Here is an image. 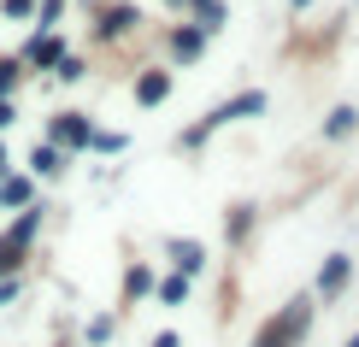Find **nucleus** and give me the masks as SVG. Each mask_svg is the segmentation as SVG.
<instances>
[{
    "instance_id": "obj_30",
    "label": "nucleus",
    "mask_w": 359,
    "mask_h": 347,
    "mask_svg": "<svg viewBox=\"0 0 359 347\" xmlns=\"http://www.w3.org/2000/svg\"><path fill=\"white\" fill-rule=\"evenodd\" d=\"M353 6H359V0H353Z\"/></svg>"
},
{
    "instance_id": "obj_7",
    "label": "nucleus",
    "mask_w": 359,
    "mask_h": 347,
    "mask_svg": "<svg viewBox=\"0 0 359 347\" xmlns=\"http://www.w3.org/2000/svg\"><path fill=\"white\" fill-rule=\"evenodd\" d=\"M165 53H171V65H194V59L206 53V29L201 24H177L171 41H165Z\"/></svg>"
},
{
    "instance_id": "obj_17",
    "label": "nucleus",
    "mask_w": 359,
    "mask_h": 347,
    "mask_svg": "<svg viewBox=\"0 0 359 347\" xmlns=\"http://www.w3.org/2000/svg\"><path fill=\"white\" fill-rule=\"evenodd\" d=\"M189 283H194V277H183V271H171V277H159V289H154V294L165 300V306H183V300H189Z\"/></svg>"
},
{
    "instance_id": "obj_20",
    "label": "nucleus",
    "mask_w": 359,
    "mask_h": 347,
    "mask_svg": "<svg viewBox=\"0 0 359 347\" xmlns=\"http://www.w3.org/2000/svg\"><path fill=\"white\" fill-rule=\"evenodd\" d=\"M59 18H65V0H41L36 6V29H59Z\"/></svg>"
},
{
    "instance_id": "obj_21",
    "label": "nucleus",
    "mask_w": 359,
    "mask_h": 347,
    "mask_svg": "<svg viewBox=\"0 0 359 347\" xmlns=\"http://www.w3.org/2000/svg\"><path fill=\"white\" fill-rule=\"evenodd\" d=\"M88 154H124V135H118V130H95Z\"/></svg>"
},
{
    "instance_id": "obj_13",
    "label": "nucleus",
    "mask_w": 359,
    "mask_h": 347,
    "mask_svg": "<svg viewBox=\"0 0 359 347\" xmlns=\"http://www.w3.org/2000/svg\"><path fill=\"white\" fill-rule=\"evenodd\" d=\"M0 206H36V183H29L24 171H12L6 183H0Z\"/></svg>"
},
{
    "instance_id": "obj_22",
    "label": "nucleus",
    "mask_w": 359,
    "mask_h": 347,
    "mask_svg": "<svg viewBox=\"0 0 359 347\" xmlns=\"http://www.w3.org/2000/svg\"><path fill=\"white\" fill-rule=\"evenodd\" d=\"M112 329H118V324L107 318V312H100V318H88V347H107V341H112Z\"/></svg>"
},
{
    "instance_id": "obj_5",
    "label": "nucleus",
    "mask_w": 359,
    "mask_h": 347,
    "mask_svg": "<svg viewBox=\"0 0 359 347\" xmlns=\"http://www.w3.org/2000/svg\"><path fill=\"white\" fill-rule=\"evenodd\" d=\"M348 283H353V259H348V253H330V259L318 265L312 300H324V306H330V300H341V294H348Z\"/></svg>"
},
{
    "instance_id": "obj_16",
    "label": "nucleus",
    "mask_w": 359,
    "mask_h": 347,
    "mask_svg": "<svg viewBox=\"0 0 359 347\" xmlns=\"http://www.w3.org/2000/svg\"><path fill=\"white\" fill-rule=\"evenodd\" d=\"M24 59L18 53H0V100H12V95H18V83H24Z\"/></svg>"
},
{
    "instance_id": "obj_19",
    "label": "nucleus",
    "mask_w": 359,
    "mask_h": 347,
    "mask_svg": "<svg viewBox=\"0 0 359 347\" xmlns=\"http://www.w3.org/2000/svg\"><path fill=\"white\" fill-rule=\"evenodd\" d=\"M53 77H59V83H83V77H88L83 53H65V59H59V71H53Z\"/></svg>"
},
{
    "instance_id": "obj_23",
    "label": "nucleus",
    "mask_w": 359,
    "mask_h": 347,
    "mask_svg": "<svg viewBox=\"0 0 359 347\" xmlns=\"http://www.w3.org/2000/svg\"><path fill=\"white\" fill-rule=\"evenodd\" d=\"M36 6H41V0H0V12H6V18H36Z\"/></svg>"
},
{
    "instance_id": "obj_27",
    "label": "nucleus",
    "mask_w": 359,
    "mask_h": 347,
    "mask_svg": "<svg viewBox=\"0 0 359 347\" xmlns=\"http://www.w3.org/2000/svg\"><path fill=\"white\" fill-rule=\"evenodd\" d=\"M289 6H294V12H306V6H312V0H289Z\"/></svg>"
},
{
    "instance_id": "obj_4",
    "label": "nucleus",
    "mask_w": 359,
    "mask_h": 347,
    "mask_svg": "<svg viewBox=\"0 0 359 347\" xmlns=\"http://www.w3.org/2000/svg\"><path fill=\"white\" fill-rule=\"evenodd\" d=\"M48 142H53V147H65V154H83V147L95 142V118H88V112H53Z\"/></svg>"
},
{
    "instance_id": "obj_1",
    "label": "nucleus",
    "mask_w": 359,
    "mask_h": 347,
    "mask_svg": "<svg viewBox=\"0 0 359 347\" xmlns=\"http://www.w3.org/2000/svg\"><path fill=\"white\" fill-rule=\"evenodd\" d=\"M312 312H318V300H312V294L283 300L271 318L253 329V341H248V347H301V341L312 336Z\"/></svg>"
},
{
    "instance_id": "obj_3",
    "label": "nucleus",
    "mask_w": 359,
    "mask_h": 347,
    "mask_svg": "<svg viewBox=\"0 0 359 347\" xmlns=\"http://www.w3.org/2000/svg\"><path fill=\"white\" fill-rule=\"evenodd\" d=\"M36 236H41V206H24L18 224H6V230H0V277H18V265L29 259Z\"/></svg>"
},
{
    "instance_id": "obj_11",
    "label": "nucleus",
    "mask_w": 359,
    "mask_h": 347,
    "mask_svg": "<svg viewBox=\"0 0 359 347\" xmlns=\"http://www.w3.org/2000/svg\"><path fill=\"white\" fill-rule=\"evenodd\" d=\"M154 289H159V277H154V271H147L142 259H136V265L124 271V306H136V300H147Z\"/></svg>"
},
{
    "instance_id": "obj_6",
    "label": "nucleus",
    "mask_w": 359,
    "mask_h": 347,
    "mask_svg": "<svg viewBox=\"0 0 359 347\" xmlns=\"http://www.w3.org/2000/svg\"><path fill=\"white\" fill-rule=\"evenodd\" d=\"M65 53H71V48L59 41V29H41V36L29 41V48H24L18 59H24L29 71H59V59H65Z\"/></svg>"
},
{
    "instance_id": "obj_24",
    "label": "nucleus",
    "mask_w": 359,
    "mask_h": 347,
    "mask_svg": "<svg viewBox=\"0 0 359 347\" xmlns=\"http://www.w3.org/2000/svg\"><path fill=\"white\" fill-rule=\"evenodd\" d=\"M18 294H24V277H0V306H12Z\"/></svg>"
},
{
    "instance_id": "obj_14",
    "label": "nucleus",
    "mask_w": 359,
    "mask_h": 347,
    "mask_svg": "<svg viewBox=\"0 0 359 347\" xmlns=\"http://www.w3.org/2000/svg\"><path fill=\"white\" fill-rule=\"evenodd\" d=\"M65 147H53V142H41L36 154H29V165H36V177H65Z\"/></svg>"
},
{
    "instance_id": "obj_28",
    "label": "nucleus",
    "mask_w": 359,
    "mask_h": 347,
    "mask_svg": "<svg viewBox=\"0 0 359 347\" xmlns=\"http://www.w3.org/2000/svg\"><path fill=\"white\" fill-rule=\"evenodd\" d=\"M0 171H6V142H0Z\"/></svg>"
},
{
    "instance_id": "obj_25",
    "label": "nucleus",
    "mask_w": 359,
    "mask_h": 347,
    "mask_svg": "<svg viewBox=\"0 0 359 347\" xmlns=\"http://www.w3.org/2000/svg\"><path fill=\"white\" fill-rule=\"evenodd\" d=\"M18 124V100H0V130H12Z\"/></svg>"
},
{
    "instance_id": "obj_12",
    "label": "nucleus",
    "mask_w": 359,
    "mask_h": 347,
    "mask_svg": "<svg viewBox=\"0 0 359 347\" xmlns=\"http://www.w3.org/2000/svg\"><path fill=\"white\" fill-rule=\"evenodd\" d=\"M353 130H359V107H330V118H324V142H348Z\"/></svg>"
},
{
    "instance_id": "obj_26",
    "label": "nucleus",
    "mask_w": 359,
    "mask_h": 347,
    "mask_svg": "<svg viewBox=\"0 0 359 347\" xmlns=\"http://www.w3.org/2000/svg\"><path fill=\"white\" fill-rule=\"evenodd\" d=\"M154 347H183V336H177V329H159V336H154Z\"/></svg>"
},
{
    "instance_id": "obj_9",
    "label": "nucleus",
    "mask_w": 359,
    "mask_h": 347,
    "mask_svg": "<svg viewBox=\"0 0 359 347\" xmlns=\"http://www.w3.org/2000/svg\"><path fill=\"white\" fill-rule=\"evenodd\" d=\"M136 24H142V12H136V6H100V24H95V36H100V41H124Z\"/></svg>"
},
{
    "instance_id": "obj_8",
    "label": "nucleus",
    "mask_w": 359,
    "mask_h": 347,
    "mask_svg": "<svg viewBox=\"0 0 359 347\" xmlns=\"http://www.w3.org/2000/svg\"><path fill=\"white\" fill-rule=\"evenodd\" d=\"M165 259H171V271H183V277H201V271H206V247L189 241V236H171L165 241Z\"/></svg>"
},
{
    "instance_id": "obj_29",
    "label": "nucleus",
    "mask_w": 359,
    "mask_h": 347,
    "mask_svg": "<svg viewBox=\"0 0 359 347\" xmlns=\"http://www.w3.org/2000/svg\"><path fill=\"white\" fill-rule=\"evenodd\" d=\"M348 347H359V336H353V341H348Z\"/></svg>"
},
{
    "instance_id": "obj_15",
    "label": "nucleus",
    "mask_w": 359,
    "mask_h": 347,
    "mask_svg": "<svg viewBox=\"0 0 359 347\" xmlns=\"http://www.w3.org/2000/svg\"><path fill=\"white\" fill-rule=\"evenodd\" d=\"M248 230H253V206H248V200H236V206H230V218H224V236H230V247H242Z\"/></svg>"
},
{
    "instance_id": "obj_2",
    "label": "nucleus",
    "mask_w": 359,
    "mask_h": 347,
    "mask_svg": "<svg viewBox=\"0 0 359 347\" xmlns=\"http://www.w3.org/2000/svg\"><path fill=\"white\" fill-rule=\"evenodd\" d=\"M259 112H265V88H242V95H230L224 107H212L201 124H189L183 130V147H201V142H212L224 124H236V118H259Z\"/></svg>"
},
{
    "instance_id": "obj_18",
    "label": "nucleus",
    "mask_w": 359,
    "mask_h": 347,
    "mask_svg": "<svg viewBox=\"0 0 359 347\" xmlns=\"http://www.w3.org/2000/svg\"><path fill=\"white\" fill-rule=\"evenodd\" d=\"M194 24H201L206 36H218L224 29V0H201V6H194Z\"/></svg>"
},
{
    "instance_id": "obj_10",
    "label": "nucleus",
    "mask_w": 359,
    "mask_h": 347,
    "mask_svg": "<svg viewBox=\"0 0 359 347\" xmlns=\"http://www.w3.org/2000/svg\"><path fill=\"white\" fill-rule=\"evenodd\" d=\"M165 95H171V71L165 65H147L136 77V107H159Z\"/></svg>"
}]
</instances>
